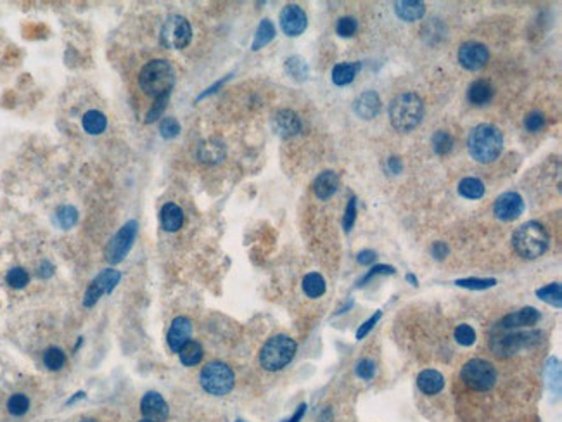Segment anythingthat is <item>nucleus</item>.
Segmentation results:
<instances>
[{"mask_svg":"<svg viewBox=\"0 0 562 422\" xmlns=\"http://www.w3.org/2000/svg\"><path fill=\"white\" fill-rule=\"evenodd\" d=\"M469 154L478 163H493L504 149V135L497 127L481 123L472 128L468 140Z\"/></svg>","mask_w":562,"mask_h":422,"instance_id":"1","label":"nucleus"},{"mask_svg":"<svg viewBox=\"0 0 562 422\" xmlns=\"http://www.w3.org/2000/svg\"><path fill=\"white\" fill-rule=\"evenodd\" d=\"M139 85L153 99L170 95L175 85V69L164 59H153L140 69Z\"/></svg>","mask_w":562,"mask_h":422,"instance_id":"2","label":"nucleus"},{"mask_svg":"<svg viewBox=\"0 0 562 422\" xmlns=\"http://www.w3.org/2000/svg\"><path fill=\"white\" fill-rule=\"evenodd\" d=\"M548 244L550 236L540 222L522 223L512 236V248L524 260H537L547 251Z\"/></svg>","mask_w":562,"mask_h":422,"instance_id":"3","label":"nucleus"},{"mask_svg":"<svg viewBox=\"0 0 562 422\" xmlns=\"http://www.w3.org/2000/svg\"><path fill=\"white\" fill-rule=\"evenodd\" d=\"M424 118V102L417 94L407 92L391 101L389 120L398 132H412Z\"/></svg>","mask_w":562,"mask_h":422,"instance_id":"4","label":"nucleus"},{"mask_svg":"<svg viewBox=\"0 0 562 422\" xmlns=\"http://www.w3.org/2000/svg\"><path fill=\"white\" fill-rule=\"evenodd\" d=\"M296 349H298V345L294 339L285 334H277L263 345L261 351H259V364L265 371H282L285 365L291 364Z\"/></svg>","mask_w":562,"mask_h":422,"instance_id":"5","label":"nucleus"},{"mask_svg":"<svg viewBox=\"0 0 562 422\" xmlns=\"http://www.w3.org/2000/svg\"><path fill=\"white\" fill-rule=\"evenodd\" d=\"M541 334L540 331H522V332H509L507 334L493 336L489 341V348L497 357H511V355L519 353L521 349L531 348V346L540 345Z\"/></svg>","mask_w":562,"mask_h":422,"instance_id":"6","label":"nucleus"},{"mask_svg":"<svg viewBox=\"0 0 562 422\" xmlns=\"http://www.w3.org/2000/svg\"><path fill=\"white\" fill-rule=\"evenodd\" d=\"M203 390L213 397H223L234 388V372L223 362H209L203 367L199 375Z\"/></svg>","mask_w":562,"mask_h":422,"instance_id":"7","label":"nucleus"},{"mask_svg":"<svg viewBox=\"0 0 562 422\" xmlns=\"http://www.w3.org/2000/svg\"><path fill=\"white\" fill-rule=\"evenodd\" d=\"M460 377L471 390L489 391L497 382V369L491 362L483 360V358H472L464 364Z\"/></svg>","mask_w":562,"mask_h":422,"instance_id":"8","label":"nucleus"},{"mask_svg":"<svg viewBox=\"0 0 562 422\" xmlns=\"http://www.w3.org/2000/svg\"><path fill=\"white\" fill-rule=\"evenodd\" d=\"M159 37L166 49H186L192 38V28L183 16H170L161 28Z\"/></svg>","mask_w":562,"mask_h":422,"instance_id":"9","label":"nucleus"},{"mask_svg":"<svg viewBox=\"0 0 562 422\" xmlns=\"http://www.w3.org/2000/svg\"><path fill=\"white\" fill-rule=\"evenodd\" d=\"M137 236V222L136 220H130V222L125 223L120 230L116 232V236L111 239V243L107 244L106 248V258L110 263H120L125 256L130 253L131 244H133V239Z\"/></svg>","mask_w":562,"mask_h":422,"instance_id":"10","label":"nucleus"},{"mask_svg":"<svg viewBox=\"0 0 562 422\" xmlns=\"http://www.w3.org/2000/svg\"><path fill=\"white\" fill-rule=\"evenodd\" d=\"M120 279H121V275L118 270H113V269L103 270V272L99 273V275L92 280V284L88 286L87 293H85L84 305L85 306L95 305L101 296L107 295V293H111L114 288H116Z\"/></svg>","mask_w":562,"mask_h":422,"instance_id":"11","label":"nucleus"},{"mask_svg":"<svg viewBox=\"0 0 562 422\" xmlns=\"http://www.w3.org/2000/svg\"><path fill=\"white\" fill-rule=\"evenodd\" d=\"M524 211V199L518 193H505L493 204V213L502 222L518 220Z\"/></svg>","mask_w":562,"mask_h":422,"instance_id":"12","label":"nucleus"},{"mask_svg":"<svg viewBox=\"0 0 562 422\" xmlns=\"http://www.w3.org/2000/svg\"><path fill=\"white\" fill-rule=\"evenodd\" d=\"M489 59V52L486 45L479 44V42H465L460 45L459 49V62L462 68L469 69V71H478L486 66Z\"/></svg>","mask_w":562,"mask_h":422,"instance_id":"13","label":"nucleus"},{"mask_svg":"<svg viewBox=\"0 0 562 422\" xmlns=\"http://www.w3.org/2000/svg\"><path fill=\"white\" fill-rule=\"evenodd\" d=\"M308 18L307 12L296 4H289L281 12V28L288 37H300L307 29Z\"/></svg>","mask_w":562,"mask_h":422,"instance_id":"14","label":"nucleus"},{"mask_svg":"<svg viewBox=\"0 0 562 422\" xmlns=\"http://www.w3.org/2000/svg\"><path fill=\"white\" fill-rule=\"evenodd\" d=\"M140 412L144 414V417L153 422H164L170 415L168 404L156 391H149L144 395L140 400Z\"/></svg>","mask_w":562,"mask_h":422,"instance_id":"15","label":"nucleus"},{"mask_svg":"<svg viewBox=\"0 0 562 422\" xmlns=\"http://www.w3.org/2000/svg\"><path fill=\"white\" fill-rule=\"evenodd\" d=\"M540 312L533 306H526V308L518 310L514 313H509L507 316H504L498 324V329L502 331H512V329H519V327H533L538 321H540Z\"/></svg>","mask_w":562,"mask_h":422,"instance_id":"16","label":"nucleus"},{"mask_svg":"<svg viewBox=\"0 0 562 422\" xmlns=\"http://www.w3.org/2000/svg\"><path fill=\"white\" fill-rule=\"evenodd\" d=\"M192 334V322L187 316H177L168 331V346L172 351L179 353V349L186 345Z\"/></svg>","mask_w":562,"mask_h":422,"instance_id":"17","label":"nucleus"},{"mask_svg":"<svg viewBox=\"0 0 562 422\" xmlns=\"http://www.w3.org/2000/svg\"><path fill=\"white\" fill-rule=\"evenodd\" d=\"M353 111L363 120H372L381 111V97L377 92L367 90L358 95L353 102Z\"/></svg>","mask_w":562,"mask_h":422,"instance_id":"18","label":"nucleus"},{"mask_svg":"<svg viewBox=\"0 0 562 422\" xmlns=\"http://www.w3.org/2000/svg\"><path fill=\"white\" fill-rule=\"evenodd\" d=\"M274 130L281 137H292L301 132V120L300 116L291 110L277 111L274 116Z\"/></svg>","mask_w":562,"mask_h":422,"instance_id":"19","label":"nucleus"},{"mask_svg":"<svg viewBox=\"0 0 562 422\" xmlns=\"http://www.w3.org/2000/svg\"><path fill=\"white\" fill-rule=\"evenodd\" d=\"M417 386L424 395L433 397V395H438L445 388V377H443L442 372L426 369L417 375Z\"/></svg>","mask_w":562,"mask_h":422,"instance_id":"20","label":"nucleus"},{"mask_svg":"<svg viewBox=\"0 0 562 422\" xmlns=\"http://www.w3.org/2000/svg\"><path fill=\"white\" fill-rule=\"evenodd\" d=\"M337 187H340V179L334 171L327 170L322 171L314 182V193L318 199L327 201L329 197H333L336 194Z\"/></svg>","mask_w":562,"mask_h":422,"instance_id":"21","label":"nucleus"},{"mask_svg":"<svg viewBox=\"0 0 562 422\" xmlns=\"http://www.w3.org/2000/svg\"><path fill=\"white\" fill-rule=\"evenodd\" d=\"M161 225L166 232H177L183 225V211L179 204L168 203L161 208Z\"/></svg>","mask_w":562,"mask_h":422,"instance_id":"22","label":"nucleus"},{"mask_svg":"<svg viewBox=\"0 0 562 422\" xmlns=\"http://www.w3.org/2000/svg\"><path fill=\"white\" fill-rule=\"evenodd\" d=\"M394 11H396V16L400 19L407 23H413L422 19V16L426 14V5L419 0H402V2L394 4Z\"/></svg>","mask_w":562,"mask_h":422,"instance_id":"23","label":"nucleus"},{"mask_svg":"<svg viewBox=\"0 0 562 422\" xmlns=\"http://www.w3.org/2000/svg\"><path fill=\"white\" fill-rule=\"evenodd\" d=\"M493 95H495V90H493V87L486 80H476L474 84L469 87V92H468L469 101H471V104H474V106L489 104Z\"/></svg>","mask_w":562,"mask_h":422,"instance_id":"24","label":"nucleus"},{"mask_svg":"<svg viewBox=\"0 0 562 422\" xmlns=\"http://www.w3.org/2000/svg\"><path fill=\"white\" fill-rule=\"evenodd\" d=\"M197 158L205 163H218L225 158V146L220 140H208L203 142L197 149Z\"/></svg>","mask_w":562,"mask_h":422,"instance_id":"25","label":"nucleus"},{"mask_svg":"<svg viewBox=\"0 0 562 422\" xmlns=\"http://www.w3.org/2000/svg\"><path fill=\"white\" fill-rule=\"evenodd\" d=\"M358 69H360L358 62H341V64H336L333 69V84L337 85V87L350 85L355 80V77H357Z\"/></svg>","mask_w":562,"mask_h":422,"instance_id":"26","label":"nucleus"},{"mask_svg":"<svg viewBox=\"0 0 562 422\" xmlns=\"http://www.w3.org/2000/svg\"><path fill=\"white\" fill-rule=\"evenodd\" d=\"M203 355H205L203 346L197 341H192V339H189V341L179 349L180 362H182L186 367H194V365L199 364V362L203 360Z\"/></svg>","mask_w":562,"mask_h":422,"instance_id":"27","label":"nucleus"},{"mask_svg":"<svg viewBox=\"0 0 562 422\" xmlns=\"http://www.w3.org/2000/svg\"><path fill=\"white\" fill-rule=\"evenodd\" d=\"M81 125H84V130L90 135H99L103 134L107 127V118L106 114H103L101 111H88L85 113L84 120H81Z\"/></svg>","mask_w":562,"mask_h":422,"instance_id":"28","label":"nucleus"},{"mask_svg":"<svg viewBox=\"0 0 562 422\" xmlns=\"http://www.w3.org/2000/svg\"><path fill=\"white\" fill-rule=\"evenodd\" d=\"M459 194L465 199H479L485 196V184L476 177L462 179L459 184Z\"/></svg>","mask_w":562,"mask_h":422,"instance_id":"29","label":"nucleus"},{"mask_svg":"<svg viewBox=\"0 0 562 422\" xmlns=\"http://www.w3.org/2000/svg\"><path fill=\"white\" fill-rule=\"evenodd\" d=\"M303 291L308 298L317 299L325 293V280L320 273L311 272L307 273L303 279Z\"/></svg>","mask_w":562,"mask_h":422,"instance_id":"30","label":"nucleus"},{"mask_svg":"<svg viewBox=\"0 0 562 422\" xmlns=\"http://www.w3.org/2000/svg\"><path fill=\"white\" fill-rule=\"evenodd\" d=\"M274 37H275V26L272 25L270 19H263V21L259 23L258 29H256V35H255V40H253L251 49L253 51H259L261 47L270 44V42L274 40Z\"/></svg>","mask_w":562,"mask_h":422,"instance_id":"31","label":"nucleus"},{"mask_svg":"<svg viewBox=\"0 0 562 422\" xmlns=\"http://www.w3.org/2000/svg\"><path fill=\"white\" fill-rule=\"evenodd\" d=\"M537 296L541 301H545L550 306H555V308H561L562 306V286L559 282L537 289Z\"/></svg>","mask_w":562,"mask_h":422,"instance_id":"32","label":"nucleus"},{"mask_svg":"<svg viewBox=\"0 0 562 422\" xmlns=\"http://www.w3.org/2000/svg\"><path fill=\"white\" fill-rule=\"evenodd\" d=\"M285 71L296 82H305L308 78V64L300 55H292L285 61Z\"/></svg>","mask_w":562,"mask_h":422,"instance_id":"33","label":"nucleus"},{"mask_svg":"<svg viewBox=\"0 0 562 422\" xmlns=\"http://www.w3.org/2000/svg\"><path fill=\"white\" fill-rule=\"evenodd\" d=\"M64 364H66V355L61 348L52 346V348L45 349L44 365L49 369V371H59V369L64 367Z\"/></svg>","mask_w":562,"mask_h":422,"instance_id":"34","label":"nucleus"},{"mask_svg":"<svg viewBox=\"0 0 562 422\" xmlns=\"http://www.w3.org/2000/svg\"><path fill=\"white\" fill-rule=\"evenodd\" d=\"M497 284V279H478V277H469V279H459L455 280V286L464 289H471V291H483V289H489Z\"/></svg>","mask_w":562,"mask_h":422,"instance_id":"35","label":"nucleus"},{"mask_svg":"<svg viewBox=\"0 0 562 422\" xmlns=\"http://www.w3.org/2000/svg\"><path fill=\"white\" fill-rule=\"evenodd\" d=\"M453 137L448 134V132L438 130L435 135H433V147H435L436 154L439 156H445L450 151L453 149Z\"/></svg>","mask_w":562,"mask_h":422,"instance_id":"36","label":"nucleus"},{"mask_svg":"<svg viewBox=\"0 0 562 422\" xmlns=\"http://www.w3.org/2000/svg\"><path fill=\"white\" fill-rule=\"evenodd\" d=\"M28 408H29V400H28V397L23 393L12 395V397L8 400V410H9V414L14 415V417H21V415H25L26 412H28Z\"/></svg>","mask_w":562,"mask_h":422,"instance_id":"37","label":"nucleus"},{"mask_svg":"<svg viewBox=\"0 0 562 422\" xmlns=\"http://www.w3.org/2000/svg\"><path fill=\"white\" fill-rule=\"evenodd\" d=\"M55 220L62 229H71L78 222V211L73 206H61L55 211Z\"/></svg>","mask_w":562,"mask_h":422,"instance_id":"38","label":"nucleus"},{"mask_svg":"<svg viewBox=\"0 0 562 422\" xmlns=\"http://www.w3.org/2000/svg\"><path fill=\"white\" fill-rule=\"evenodd\" d=\"M5 280H8V284L11 286V288L21 289L29 282V273L26 272L25 269H21V266H14V269H11L8 272Z\"/></svg>","mask_w":562,"mask_h":422,"instance_id":"39","label":"nucleus"},{"mask_svg":"<svg viewBox=\"0 0 562 422\" xmlns=\"http://www.w3.org/2000/svg\"><path fill=\"white\" fill-rule=\"evenodd\" d=\"M453 336H455V341L462 346H471L476 343V331L469 324L457 325Z\"/></svg>","mask_w":562,"mask_h":422,"instance_id":"40","label":"nucleus"},{"mask_svg":"<svg viewBox=\"0 0 562 422\" xmlns=\"http://www.w3.org/2000/svg\"><path fill=\"white\" fill-rule=\"evenodd\" d=\"M376 372H377V365H376V362L370 360V358H361V360L357 364V367H355V374H357L360 379H363V381H370V379L376 375Z\"/></svg>","mask_w":562,"mask_h":422,"instance_id":"41","label":"nucleus"},{"mask_svg":"<svg viewBox=\"0 0 562 422\" xmlns=\"http://www.w3.org/2000/svg\"><path fill=\"white\" fill-rule=\"evenodd\" d=\"M358 29V21L353 18V16H344V18H341L340 21H337V26H336V32L340 37H353L355 33H357Z\"/></svg>","mask_w":562,"mask_h":422,"instance_id":"42","label":"nucleus"},{"mask_svg":"<svg viewBox=\"0 0 562 422\" xmlns=\"http://www.w3.org/2000/svg\"><path fill=\"white\" fill-rule=\"evenodd\" d=\"M524 127L531 134H537V132H540L545 127V114L540 113V111H533V113L526 116Z\"/></svg>","mask_w":562,"mask_h":422,"instance_id":"43","label":"nucleus"},{"mask_svg":"<svg viewBox=\"0 0 562 422\" xmlns=\"http://www.w3.org/2000/svg\"><path fill=\"white\" fill-rule=\"evenodd\" d=\"M159 132L163 138H175L180 134V123L175 118H164L159 125Z\"/></svg>","mask_w":562,"mask_h":422,"instance_id":"44","label":"nucleus"},{"mask_svg":"<svg viewBox=\"0 0 562 422\" xmlns=\"http://www.w3.org/2000/svg\"><path fill=\"white\" fill-rule=\"evenodd\" d=\"M355 220H357V197L351 196L346 204V211H344V219H343V227L346 232H350V230L353 229Z\"/></svg>","mask_w":562,"mask_h":422,"instance_id":"45","label":"nucleus"},{"mask_svg":"<svg viewBox=\"0 0 562 422\" xmlns=\"http://www.w3.org/2000/svg\"><path fill=\"white\" fill-rule=\"evenodd\" d=\"M387 273H389V275H393V273H394L393 266H389V265H376L372 270H370L369 273H367L366 277H363V279L360 280V282H358V288H363V286H366L370 279H374V277H377V275H387Z\"/></svg>","mask_w":562,"mask_h":422,"instance_id":"46","label":"nucleus"},{"mask_svg":"<svg viewBox=\"0 0 562 422\" xmlns=\"http://www.w3.org/2000/svg\"><path fill=\"white\" fill-rule=\"evenodd\" d=\"M381 316H383V313L376 312L372 316H370L369 321H366V322H363V324L360 325V327H358V331H357V339H358V341H360V339L366 338V336L369 334V332L372 331L374 327H376V324H377V322H379Z\"/></svg>","mask_w":562,"mask_h":422,"instance_id":"47","label":"nucleus"},{"mask_svg":"<svg viewBox=\"0 0 562 422\" xmlns=\"http://www.w3.org/2000/svg\"><path fill=\"white\" fill-rule=\"evenodd\" d=\"M168 97L170 95H163V97L156 99V102H154L153 110L149 111V114H147L146 121H149V123H153L154 120H157V118L161 116V113H163V110L166 108V102H168Z\"/></svg>","mask_w":562,"mask_h":422,"instance_id":"48","label":"nucleus"},{"mask_svg":"<svg viewBox=\"0 0 562 422\" xmlns=\"http://www.w3.org/2000/svg\"><path fill=\"white\" fill-rule=\"evenodd\" d=\"M431 253L436 260H443L448 256L450 248L445 243H442V240H436V243L431 246Z\"/></svg>","mask_w":562,"mask_h":422,"instance_id":"49","label":"nucleus"},{"mask_svg":"<svg viewBox=\"0 0 562 422\" xmlns=\"http://www.w3.org/2000/svg\"><path fill=\"white\" fill-rule=\"evenodd\" d=\"M374 260H376V253H374L372 249H363V251L358 253L357 256V262L360 263V265H370Z\"/></svg>","mask_w":562,"mask_h":422,"instance_id":"50","label":"nucleus"},{"mask_svg":"<svg viewBox=\"0 0 562 422\" xmlns=\"http://www.w3.org/2000/svg\"><path fill=\"white\" fill-rule=\"evenodd\" d=\"M402 168H403V164H402V160H400V158L393 156V158H389V160H387L386 170L389 171L391 175H398L400 171H402Z\"/></svg>","mask_w":562,"mask_h":422,"instance_id":"51","label":"nucleus"},{"mask_svg":"<svg viewBox=\"0 0 562 422\" xmlns=\"http://www.w3.org/2000/svg\"><path fill=\"white\" fill-rule=\"evenodd\" d=\"M305 414H307V404H301L300 407L296 408V412L291 415V417L285 419V421H282V422H300L301 419L305 417Z\"/></svg>","mask_w":562,"mask_h":422,"instance_id":"52","label":"nucleus"},{"mask_svg":"<svg viewBox=\"0 0 562 422\" xmlns=\"http://www.w3.org/2000/svg\"><path fill=\"white\" fill-rule=\"evenodd\" d=\"M38 275L40 277H51L52 275V265L49 262H44L38 269Z\"/></svg>","mask_w":562,"mask_h":422,"instance_id":"53","label":"nucleus"},{"mask_svg":"<svg viewBox=\"0 0 562 422\" xmlns=\"http://www.w3.org/2000/svg\"><path fill=\"white\" fill-rule=\"evenodd\" d=\"M229 78H230V77L223 78V80H220V82H218V84H215V85H213V87H209V88H208V90H206V92H205V94H201V95H199V99L206 97V95H209V94H213V92H215V90H216V88H218V87H222V85H223V84H225V82H227V80H229Z\"/></svg>","mask_w":562,"mask_h":422,"instance_id":"54","label":"nucleus"},{"mask_svg":"<svg viewBox=\"0 0 562 422\" xmlns=\"http://www.w3.org/2000/svg\"><path fill=\"white\" fill-rule=\"evenodd\" d=\"M320 422H333V414H331V410H324Z\"/></svg>","mask_w":562,"mask_h":422,"instance_id":"55","label":"nucleus"},{"mask_svg":"<svg viewBox=\"0 0 562 422\" xmlns=\"http://www.w3.org/2000/svg\"><path fill=\"white\" fill-rule=\"evenodd\" d=\"M407 280H409V282H412L413 286H417V277L412 275V273H409V275H407Z\"/></svg>","mask_w":562,"mask_h":422,"instance_id":"56","label":"nucleus"},{"mask_svg":"<svg viewBox=\"0 0 562 422\" xmlns=\"http://www.w3.org/2000/svg\"><path fill=\"white\" fill-rule=\"evenodd\" d=\"M81 422H99V421H95V419H84Z\"/></svg>","mask_w":562,"mask_h":422,"instance_id":"57","label":"nucleus"},{"mask_svg":"<svg viewBox=\"0 0 562 422\" xmlns=\"http://www.w3.org/2000/svg\"><path fill=\"white\" fill-rule=\"evenodd\" d=\"M139 422H153V421H149V419H142V421H139Z\"/></svg>","mask_w":562,"mask_h":422,"instance_id":"58","label":"nucleus"},{"mask_svg":"<svg viewBox=\"0 0 562 422\" xmlns=\"http://www.w3.org/2000/svg\"><path fill=\"white\" fill-rule=\"evenodd\" d=\"M235 422H246V421H242V419H238V421H235Z\"/></svg>","mask_w":562,"mask_h":422,"instance_id":"59","label":"nucleus"}]
</instances>
